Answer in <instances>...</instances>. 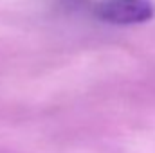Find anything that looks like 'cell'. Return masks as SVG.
Wrapping results in <instances>:
<instances>
[{
  "label": "cell",
  "mask_w": 155,
  "mask_h": 153,
  "mask_svg": "<svg viewBox=\"0 0 155 153\" xmlns=\"http://www.w3.org/2000/svg\"><path fill=\"white\" fill-rule=\"evenodd\" d=\"M96 13L101 20L110 24H141L153 16L150 0H103L97 4Z\"/></svg>",
  "instance_id": "cell-1"
}]
</instances>
